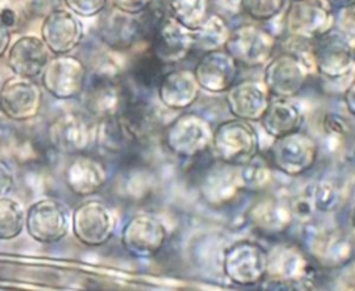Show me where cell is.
I'll return each instance as SVG.
<instances>
[{"label":"cell","mask_w":355,"mask_h":291,"mask_svg":"<svg viewBox=\"0 0 355 291\" xmlns=\"http://www.w3.org/2000/svg\"><path fill=\"white\" fill-rule=\"evenodd\" d=\"M132 96L133 93L112 62L100 65L92 75L87 73L86 85L80 94L86 112L97 121L118 116Z\"/></svg>","instance_id":"obj_1"},{"label":"cell","mask_w":355,"mask_h":291,"mask_svg":"<svg viewBox=\"0 0 355 291\" xmlns=\"http://www.w3.org/2000/svg\"><path fill=\"white\" fill-rule=\"evenodd\" d=\"M209 150L219 162L243 165L259 152V136L252 122L232 118L214 127Z\"/></svg>","instance_id":"obj_2"},{"label":"cell","mask_w":355,"mask_h":291,"mask_svg":"<svg viewBox=\"0 0 355 291\" xmlns=\"http://www.w3.org/2000/svg\"><path fill=\"white\" fill-rule=\"evenodd\" d=\"M313 69L329 80H338L351 73L355 65V43L348 32L336 26L311 42Z\"/></svg>","instance_id":"obj_3"},{"label":"cell","mask_w":355,"mask_h":291,"mask_svg":"<svg viewBox=\"0 0 355 291\" xmlns=\"http://www.w3.org/2000/svg\"><path fill=\"white\" fill-rule=\"evenodd\" d=\"M269 251L257 241L239 240L225 248L222 270L234 285L254 287L262 283L268 274Z\"/></svg>","instance_id":"obj_4"},{"label":"cell","mask_w":355,"mask_h":291,"mask_svg":"<svg viewBox=\"0 0 355 291\" xmlns=\"http://www.w3.org/2000/svg\"><path fill=\"white\" fill-rule=\"evenodd\" d=\"M214 127L198 114L183 112L162 130L166 150L183 159L198 158L211 148Z\"/></svg>","instance_id":"obj_5"},{"label":"cell","mask_w":355,"mask_h":291,"mask_svg":"<svg viewBox=\"0 0 355 291\" xmlns=\"http://www.w3.org/2000/svg\"><path fill=\"white\" fill-rule=\"evenodd\" d=\"M336 26L334 8L326 0H290L284 29L291 39L312 42Z\"/></svg>","instance_id":"obj_6"},{"label":"cell","mask_w":355,"mask_h":291,"mask_svg":"<svg viewBox=\"0 0 355 291\" xmlns=\"http://www.w3.org/2000/svg\"><path fill=\"white\" fill-rule=\"evenodd\" d=\"M268 157L272 168L286 176L298 177L315 168L319 158V146L308 133L298 130L273 139Z\"/></svg>","instance_id":"obj_7"},{"label":"cell","mask_w":355,"mask_h":291,"mask_svg":"<svg viewBox=\"0 0 355 291\" xmlns=\"http://www.w3.org/2000/svg\"><path fill=\"white\" fill-rule=\"evenodd\" d=\"M262 82L272 97L294 98L308 80L312 64L295 51H283L273 55L263 65Z\"/></svg>","instance_id":"obj_8"},{"label":"cell","mask_w":355,"mask_h":291,"mask_svg":"<svg viewBox=\"0 0 355 291\" xmlns=\"http://www.w3.org/2000/svg\"><path fill=\"white\" fill-rule=\"evenodd\" d=\"M223 48L247 68L263 67L276 48V37L272 32L257 24H241L230 29Z\"/></svg>","instance_id":"obj_9"},{"label":"cell","mask_w":355,"mask_h":291,"mask_svg":"<svg viewBox=\"0 0 355 291\" xmlns=\"http://www.w3.org/2000/svg\"><path fill=\"white\" fill-rule=\"evenodd\" d=\"M87 79V67L76 55L53 54L42 75V87L55 100L80 97Z\"/></svg>","instance_id":"obj_10"},{"label":"cell","mask_w":355,"mask_h":291,"mask_svg":"<svg viewBox=\"0 0 355 291\" xmlns=\"http://www.w3.org/2000/svg\"><path fill=\"white\" fill-rule=\"evenodd\" d=\"M73 236L87 247L107 244L116 230V216L103 201L89 198L75 206L71 218Z\"/></svg>","instance_id":"obj_11"},{"label":"cell","mask_w":355,"mask_h":291,"mask_svg":"<svg viewBox=\"0 0 355 291\" xmlns=\"http://www.w3.org/2000/svg\"><path fill=\"white\" fill-rule=\"evenodd\" d=\"M146 42L147 48L165 65L183 61L196 47L194 30L184 28L168 12L153 25Z\"/></svg>","instance_id":"obj_12"},{"label":"cell","mask_w":355,"mask_h":291,"mask_svg":"<svg viewBox=\"0 0 355 291\" xmlns=\"http://www.w3.org/2000/svg\"><path fill=\"white\" fill-rule=\"evenodd\" d=\"M168 240V229L165 223L150 212H139L133 215L122 227L121 244L123 249L133 258H154Z\"/></svg>","instance_id":"obj_13"},{"label":"cell","mask_w":355,"mask_h":291,"mask_svg":"<svg viewBox=\"0 0 355 291\" xmlns=\"http://www.w3.org/2000/svg\"><path fill=\"white\" fill-rule=\"evenodd\" d=\"M94 129L85 114L67 111L50 121L46 129V140L58 154L76 155L87 151L94 139Z\"/></svg>","instance_id":"obj_14"},{"label":"cell","mask_w":355,"mask_h":291,"mask_svg":"<svg viewBox=\"0 0 355 291\" xmlns=\"http://www.w3.org/2000/svg\"><path fill=\"white\" fill-rule=\"evenodd\" d=\"M68 208L53 197H44L33 204L25 212V229L37 242L54 244L61 241L69 231Z\"/></svg>","instance_id":"obj_15"},{"label":"cell","mask_w":355,"mask_h":291,"mask_svg":"<svg viewBox=\"0 0 355 291\" xmlns=\"http://www.w3.org/2000/svg\"><path fill=\"white\" fill-rule=\"evenodd\" d=\"M43 101V87L35 79L14 75L1 83L0 112L14 122L35 119Z\"/></svg>","instance_id":"obj_16"},{"label":"cell","mask_w":355,"mask_h":291,"mask_svg":"<svg viewBox=\"0 0 355 291\" xmlns=\"http://www.w3.org/2000/svg\"><path fill=\"white\" fill-rule=\"evenodd\" d=\"M40 37L51 54H69L80 46L85 28L76 14L57 7L42 18Z\"/></svg>","instance_id":"obj_17"},{"label":"cell","mask_w":355,"mask_h":291,"mask_svg":"<svg viewBox=\"0 0 355 291\" xmlns=\"http://www.w3.org/2000/svg\"><path fill=\"white\" fill-rule=\"evenodd\" d=\"M239 72V62L225 48L205 51L193 69L201 90L214 94L226 93L237 82Z\"/></svg>","instance_id":"obj_18"},{"label":"cell","mask_w":355,"mask_h":291,"mask_svg":"<svg viewBox=\"0 0 355 291\" xmlns=\"http://www.w3.org/2000/svg\"><path fill=\"white\" fill-rule=\"evenodd\" d=\"M309 272L311 262L306 252L294 245H283L269 252L265 279L272 280L273 288H295V285H304Z\"/></svg>","instance_id":"obj_19"},{"label":"cell","mask_w":355,"mask_h":291,"mask_svg":"<svg viewBox=\"0 0 355 291\" xmlns=\"http://www.w3.org/2000/svg\"><path fill=\"white\" fill-rule=\"evenodd\" d=\"M98 22L100 40L114 51L130 50L143 40V25L140 15L123 12L115 7L104 10Z\"/></svg>","instance_id":"obj_20"},{"label":"cell","mask_w":355,"mask_h":291,"mask_svg":"<svg viewBox=\"0 0 355 291\" xmlns=\"http://www.w3.org/2000/svg\"><path fill=\"white\" fill-rule=\"evenodd\" d=\"M64 182L78 197L97 194L108 182V170L100 158L85 152L72 155L64 169Z\"/></svg>","instance_id":"obj_21"},{"label":"cell","mask_w":355,"mask_h":291,"mask_svg":"<svg viewBox=\"0 0 355 291\" xmlns=\"http://www.w3.org/2000/svg\"><path fill=\"white\" fill-rule=\"evenodd\" d=\"M272 100L270 93L262 80H237L226 91V105L233 118L259 122Z\"/></svg>","instance_id":"obj_22"},{"label":"cell","mask_w":355,"mask_h":291,"mask_svg":"<svg viewBox=\"0 0 355 291\" xmlns=\"http://www.w3.org/2000/svg\"><path fill=\"white\" fill-rule=\"evenodd\" d=\"M6 55L7 65L14 75L36 79L42 75L53 54L42 37L22 35L10 44Z\"/></svg>","instance_id":"obj_23"},{"label":"cell","mask_w":355,"mask_h":291,"mask_svg":"<svg viewBox=\"0 0 355 291\" xmlns=\"http://www.w3.org/2000/svg\"><path fill=\"white\" fill-rule=\"evenodd\" d=\"M308 252L320 266L336 269L351 261L354 245L343 230L319 229L308 238Z\"/></svg>","instance_id":"obj_24"},{"label":"cell","mask_w":355,"mask_h":291,"mask_svg":"<svg viewBox=\"0 0 355 291\" xmlns=\"http://www.w3.org/2000/svg\"><path fill=\"white\" fill-rule=\"evenodd\" d=\"M201 87L191 69L178 68L166 71L158 86L157 96L159 103L171 111H184L198 98Z\"/></svg>","instance_id":"obj_25"},{"label":"cell","mask_w":355,"mask_h":291,"mask_svg":"<svg viewBox=\"0 0 355 291\" xmlns=\"http://www.w3.org/2000/svg\"><path fill=\"white\" fill-rule=\"evenodd\" d=\"M118 119L128 136L139 146H144L159 127L157 108L135 94L118 115Z\"/></svg>","instance_id":"obj_26"},{"label":"cell","mask_w":355,"mask_h":291,"mask_svg":"<svg viewBox=\"0 0 355 291\" xmlns=\"http://www.w3.org/2000/svg\"><path fill=\"white\" fill-rule=\"evenodd\" d=\"M250 224L269 236L284 233L294 220L291 206L284 204L282 200L275 197H263L255 201L247 212Z\"/></svg>","instance_id":"obj_27"},{"label":"cell","mask_w":355,"mask_h":291,"mask_svg":"<svg viewBox=\"0 0 355 291\" xmlns=\"http://www.w3.org/2000/svg\"><path fill=\"white\" fill-rule=\"evenodd\" d=\"M259 122L268 136L279 139L301 130L305 116L302 109L291 98L272 97Z\"/></svg>","instance_id":"obj_28"},{"label":"cell","mask_w":355,"mask_h":291,"mask_svg":"<svg viewBox=\"0 0 355 291\" xmlns=\"http://www.w3.org/2000/svg\"><path fill=\"white\" fill-rule=\"evenodd\" d=\"M94 140L98 148L112 155L132 154L133 150L139 148L122 127L118 116L98 119L94 129Z\"/></svg>","instance_id":"obj_29"},{"label":"cell","mask_w":355,"mask_h":291,"mask_svg":"<svg viewBox=\"0 0 355 291\" xmlns=\"http://www.w3.org/2000/svg\"><path fill=\"white\" fill-rule=\"evenodd\" d=\"M165 64H162L150 48L140 53L130 64L129 73L132 80L144 90H157V86L165 71Z\"/></svg>","instance_id":"obj_30"},{"label":"cell","mask_w":355,"mask_h":291,"mask_svg":"<svg viewBox=\"0 0 355 291\" xmlns=\"http://www.w3.org/2000/svg\"><path fill=\"white\" fill-rule=\"evenodd\" d=\"M209 0H166V12L190 30H197L208 17Z\"/></svg>","instance_id":"obj_31"},{"label":"cell","mask_w":355,"mask_h":291,"mask_svg":"<svg viewBox=\"0 0 355 291\" xmlns=\"http://www.w3.org/2000/svg\"><path fill=\"white\" fill-rule=\"evenodd\" d=\"M230 33L226 19L219 14H208L204 24L194 30L196 47L202 51L223 48Z\"/></svg>","instance_id":"obj_32"},{"label":"cell","mask_w":355,"mask_h":291,"mask_svg":"<svg viewBox=\"0 0 355 291\" xmlns=\"http://www.w3.org/2000/svg\"><path fill=\"white\" fill-rule=\"evenodd\" d=\"M237 179L240 188L261 191L272 182V168L259 152L243 165H237Z\"/></svg>","instance_id":"obj_33"},{"label":"cell","mask_w":355,"mask_h":291,"mask_svg":"<svg viewBox=\"0 0 355 291\" xmlns=\"http://www.w3.org/2000/svg\"><path fill=\"white\" fill-rule=\"evenodd\" d=\"M25 229V211L22 205L7 197L0 198V240H14Z\"/></svg>","instance_id":"obj_34"},{"label":"cell","mask_w":355,"mask_h":291,"mask_svg":"<svg viewBox=\"0 0 355 291\" xmlns=\"http://www.w3.org/2000/svg\"><path fill=\"white\" fill-rule=\"evenodd\" d=\"M288 0H240V12L257 22H268L282 15Z\"/></svg>","instance_id":"obj_35"},{"label":"cell","mask_w":355,"mask_h":291,"mask_svg":"<svg viewBox=\"0 0 355 291\" xmlns=\"http://www.w3.org/2000/svg\"><path fill=\"white\" fill-rule=\"evenodd\" d=\"M309 200L315 211L329 213L340 206L341 191L337 184L327 180H322L313 187Z\"/></svg>","instance_id":"obj_36"},{"label":"cell","mask_w":355,"mask_h":291,"mask_svg":"<svg viewBox=\"0 0 355 291\" xmlns=\"http://www.w3.org/2000/svg\"><path fill=\"white\" fill-rule=\"evenodd\" d=\"M12 122L14 121L4 115L0 118V159L4 161L11 158V155H18L25 140L24 136L18 133L19 130L12 125Z\"/></svg>","instance_id":"obj_37"},{"label":"cell","mask_w":355,"mask_h":291,"mask_svg":"<svg viewBox=\"0 0 355 291\" xmlns=\"http://www.w3.org/2000/svg\"><path fill=\"white\" fill-rule=\"evenodd\" d=\"M0 17L12 33L19 32L29 22L18 0H0Z\"/></svg>","instance_id":"obj_38"},{"label":"cell","mask_w":355,"mask_h":291,"mask_svg":"<svg viewBox=\"0 0 355 291\" xmlns=\"http://www.w3.org/2000/svg\"><path fill=\"white\" fill-rule=\"evenodd\" d=\"M110 0H62L65 7L79 18H92L100 15Z\"/></svg>","instance_id":"obj_39"},{"label":"cell","mask_w":355,"mask_h":291,"mask_svg":"<svg viewBox=\"0 0 355 291\" xmlns=\"http://www.w3.org/2000/svg\"><path fill=\"white\" fill-rule=\"evenodd\" d=\"M18 1L29 22L36 18H43L54 8L60 7V0H18Z\"/></svg>","instance_id":"obj_40"},{"label":"cell","mask_w":355,"mask_h":291,"mask_svg":"<svg viewBox=\"0 0 355 291\" xmlns=\"http://www.w3.org/2000/svg\"><path fill=\"white\" fill-rule=\"evenodd\" d=\"M323 127L326 133H333L337 137H344L349 133V125L345 118L337 114H326L323 118Z\"/></svg>","instance_id":"obj_41"},{"label":"cell","mask_w":355,"mask_h":291,"mask_svg":"<svg viewBox=\"0 0 355 291\" xmlns=\"http://www.w3.org/2000/svg\"><path fill=\"white\" fill-rule=\"evenodd\" d=\"M112 7L133 15L144 12L155 0H110Z\"/></svg>","instance_id":"obj_42"},{"label":"cell","mask_w":355,"mask_h":291,"mask_svg":"<svg viewBox=\"0 0 355 291\" xmlns=\"http://www.w3.org/2000/svg\"><path fill=\"white\" fill-rule=\"evenodd\" d=\"M15 186L14 172L10 164L4 159H0V198L7 197Z\"/></svg>","instance_id":"obj_43"},{"label":"cell","mask_w":355,"mask_h":291,"mask_svg":"<svg viewBox=\"0 0 355 291\" xmlns=\"http://www.w3.org/2000/svg\"><path fill=\"white\" fill-rule=\"evenodd\" d=\"M11 35L12 32L10 28L4 24V21L0 17V58L6 55L10 44H11Z\"/></svg>","instance_id":"obj_44"},{"label":"cell","mask_w":355,"mask_h":291,"mask_svg":"<svg viewBox=\"0 0 355 291\" xmlns=\"http://www.w3.org/2000/svg\"><path fill=\"white\" fill-rule=\"evenodd\" d=\"M344 104L347 111L355 116V79H352V82L347 86V89L344 90V96H343Z\"/></svg>","instance_id":"obj_45"},{"label":"cell","mask_w":355,"mask_h":291,"mask_svg":"<svg viewBox=\"0 0 355 291\" xmlns=\"http://www.w3.org/2000/svg\"><path fill=\"white\" fill-rule=\"evenodd\" d=\"M223 10L230 14L240 12V0H215Z\"/></svg>","instance_id":"obj_46"},{"label":"cell","mask_w":355,"mask_h":291,"mask_svg":"<svg viewBox=\"0 0 355 291\" xmlns=\"http://www.w3.org/2000/svg\"><path fill=\"white\" fill-rule=\"evenodd\" d=\"M334 10H351L355 7V0H326Z\"/></svg>","instance_id":"obj_47"},{"label":"cell","mask_w":355,"mask_h":291,"mask_svg":"<svg viewBox=\"0 0 355 291\" xmlns=\"http://www.w3.org/2000/svg\"><path fill=\"white\" fill-rule=\"evenodd\" d=\"M349 227H351L352 233L355 234V204H354V206L351 208V212H349Z\"/></svg>","instance_id":"obj_48"},{"label":"cell","mask_w":355,"mask_h":291,"mask_svg":"<svg viewBox=\"0 0 355 291\" xmlns=\"http://www.w3.org/2000/svg\"><path fill=\"white\" fill-rule=\"evenodd\" d=\"M0 89H1V82H0Z\"/></svg>","instance_id":"obj_49"}]
</instances>
